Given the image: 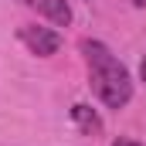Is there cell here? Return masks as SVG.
Here are the masks:
<instances>
[{"instance_id": "7a4b0ae2", "label": "cell", "mask_w": 146, "mask_h": 146, "mask_svg": "<svg viewBox=\"0 0 146 146\" xmlns=\"http://www.w3.org/2000/svg\"><path fill=\"white\" fill-rule=\"evenodd\" d=\"M17 41H21L31 54H37V58H51V54L61 51V34L51 31V27H41V24H24V27L17 31Z\"/></svg>"}, {"instance_id": "52a82bcc", "label": "cell", "mask_w": 146, "mask_h": 146, "mask_svg": "<svg viewBox=\"0 0 146 146\" xmlns=\"http://www.w3.org/2000/svg\"><path fill=\"white\" fill-rule=\"evenodd\" d=\"M133 7H136V10H143V7H146V0H133Z\"/></svg>"}, {"instance_id": "3957f363", "label": "cell", "mask_w": 146, "mask_h": 146, "mask_svg": "<svg viewBox=\"0 0 146 146\" xmlns=\"http://www.w3.org/2000/svg\"><path fill=\"white\" fill-rule=\"evenodd\" d=\"M31 7H34L37 14H44L54 27H68L75 21V14H72V3L68 0H27Z\"/></svg>"}, {"instance_id": "5b68a950", "label": "cell", "mask_w": 146, "mask_h": 146, "mask_svg": "<svg viewBox=\"0 0 146 146\" xmlns=\"http://www.w3.org/2000/svg\"><path fill=\"white\" fill-rule=\"evenodd\" d=\"M109 146H143V143H136V139H126V136H119V139H112Z\"/></svg>"}, {"instance_id": "6da1fadb", "label": "cell", "mask_w": 146, "mask_h": 146, "mask_svg": "<svg viewBox=\"0 0 146 146\" xmlns=\"http://www.w3.org/2000/svg\"><path fill=\"white\" fill-rule=\"evenodd\" d=\"M82 58H85L88 85H92L95 99L106 109H115V112L126 109L133 102V75L112 54V48L102 44V41H95V37H85L82 41Z\"/></svg>"}, {"instance_id": "277c9868", "label": "cell", "mask_w": 146, "mask_h": 146, "mask_svg": "<svg viewBox=\"0 0 146 146\" xmlns=\"http://www.w3.org/2000/svg\"><path fill=\"white\" fill-rule=\"evenodd\" d=\"M72 122L85 133V136H99V133H102V115L92 109V106H85V102H75L72 106Z\"/></svg>"}, {"instance_id": "8992f818", "label": "cell", "mask_w": 146, "mask_h": 146, "mask_svg": "<svg viewBox=\"0 0 146 146\" xmlns=\"http://www.w3.org/2000/svg\"><path fill=\"white\" fill-rule=\"evenodd\" d=\"M139 78L146 82V54H143V61H139Z\"/></svg>"}]
</instances>
